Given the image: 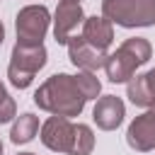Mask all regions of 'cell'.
<instances>
[{"label": "cell", "mask_w": 155, "mask_h": 155, "mask_svg": "<svg viewBox=\"0 0 155 155\" xmlns=\"http://www.w3.org/2000/svg\"><path fill=\"white\" fill-rule=\"evenodd\" d=\"M34 104L48 114H56V116H80L87 99L82 94V90L78 87L75 82V75H68V73H56L51 78H46L39 90L34 92Z\"/></svg>", "instance_id": "6da1fadb"}, {"label": "cell", "mask_w": 155, "mask_h": 155, "mask_svg": "<svg viewBox=\"0 0 155 155\" xmlns=\"http://www.w3.org/2000/svg\"><path fill=\"white\" fill-rule=\"evenodd\" d=\"M48 53L44 44H15L10 65H7V80L12 87L24 90L34 82V75L46 65Z\"/></svg>", "instance_id": "7a4b0ae2"}, {"label": "cell", "mask_w": 155, "mask_h": 155, "mask_svg": "<svg viewBox=\"0 0 155 155\" xmlns=\"http://www.w3.org/2000/svg\"><path fill=\"white\" fill-rule=\"evenodd\" d=\"M102 15L126 29L155 24V0H102Z\"/></svg>", "instance_id": "3957f363"}, {"label": "cell", "mask_w": 155, "mask_h": 155, "mask_svg": "<svg viewBox=\"0 0 155 155\" xmlns=\"http://www.w3.org/2000/svg\"><path fill=\"white\" fill-rule=\"evenodd\" d=\"M51 12L46 5H27L15 17L17 41L19 44H44V36L51 24Z\"/></svg>", "instance_id": "277c9868"}, {"label": "cell", "mask_w": 155, "mask_h": 155, "mask_svg": "<svg viewBox=\"0 0 155 155\" xmlns=\"http://www.w3.org/2000/svg\"><path fill=\"white\" fill-rule=\"evenodd\" d=\"M73 131H75V124H73L68 116H56V114H51V116L41 124L39 138H41V143H44L48 150H53V153H65V155H68L70 143H73Z\"/></svg>", "instance_id": "5b68a950"}, {"label": "cell", "mask_w": 155, "mask_h": 155, "mask_svg": "<svg viewBox=\"0 0 155 155\" xmlns=\"http://www.w3.org/2000/svg\"><path fill=\"white\" fill-rule=\"evenodd\" d=\"M65 46H68V58H70V63H73L78 70H92V73H97L99 68H104L107 51L87 44V41L82 39V34H80V36H70V41H68Z\"/></svg>", "instance_id": "8992f818"}, {"label": "cell", "mask_w": 155, "mask_h": 155, "mask_svg": "<svg viewBox=\"0 0 155 155\" xmlns=\"http://www.w3.org/2000/svg\"><path fill=\"white\" fill-rule=\"evenodd\" d=\"M85 22V12L80 7V2H65L61 0L56 12H53V39L58 44H68L73 31L78 29V24Z\"/></svg>", "instance_id": "52a82bcc"}, {"label": "cell", "mask_w": 155, "mask_h": 155, "mask_svg": "<svg viewBox=\"0 0 155 155\" xmlns=\"http://www.w3.org/2000/svg\"><path fill=\"white\" fill-rule=\"evenodd\" d=\"M124 116H126V104H124L121 97L104 94V97H99L94 102L92 121L97 124V128H102V131H116L124 124Z\"/></svg>", "instance_id": "ba28073f"}, {"label": "cell", "mask_w": 155, "mask_h": 155, "mask_svg": "<svg viewBox=\"0 0 155 155\" xmlns=\"http://www.w3.org/2000/svg\"><path fill=\"white\" fill-rule=\"evenodd\" d=\"M126 143L131 150L138 153H150L155 150V119L150 116V111L138 114L126 131Z\"/></svg>", "instance_id": "9c48e42d"}, {"label": "cell", "mask_w": 155, "mask_h": 155, "mask_svg": "<svg viewBox=\"0 0 155 155\" xmlns=\"http://www.w3.org/2000/svg\"><path fill=\"white\" fill-rule=\"evenodd\" d=\"M138 68H140V65L136 63V58H133L128 51H124L121 46H119L116 51L107 53L104 73H107L109 82H114V85H119V82H128V80L136 75V70H138Z\"/></svg>", "instance_id": "30bf717a"}, {"label": "cell", "mask_w": 155, "mask_h": 155, "mask_svg": "<svg viewBox=\"0 0 155 155\" xmlns=\"http://www.w3.org/2000/svg\"><path fill=\"white\" fill-rule=\"evenodd\" d=\"M82 39H85L87 44L107 51V48L111 46V41H114V24H111L104 15H102V17H97V15L85 17V22H82Z\"/></svg>", "instance_id": "8fae6325"}, {"label": "cell", "mask_w": 155, "mask_h": 155, "mask_svg": "<svg viewBox=\"0 0 155 155\" xmlns=\"http://www.w3.org/2000/svg\"><path fill=\"white\" fill-rule=\"evenodd\" d=\"M39 116L31 114V111H24L19 116H15L12 121V128H10V140L15 145H24L29 140H34V136L39 133Z\"/></svg>", "instance_id": "7c38bea8"}, {"label": "cell", "mask_w": 155, "mask_h": 155, "mask_svg": "<svg viewBox=\"0 0 155 155\" xmlns=\"http://www.w3.org/2000/svg\"><path fill=\"white\" fill-rule=\"evenodd\" d=\"M126 97H128L131 104H136V107H143V109L150 107V102L155 99V94H153V90H150V85H148L145 73L133 75V78L126 82Z\"/></svg>", "instance_id": "4fadbf2b"}, {"label": "cell", "mask_w": 155, "mask_h": 155, "mask_svg": "<svg viewBox=\"0 0 155 155\" xmlns=\"http://www.w3.org/2000/svg\"><path fill=\"white\" fill-rule=\"evenodd\" d=\"M94 150V133L87 124H75V131H73V143H70V150L68 155H90Z\"/></svg>", "instance_id": "5bb4252c"}, {"label": "cell", "mask_w": 155, "mask_h": 155, "mask_svg": "<svg viewBox=\"0 0 155 155\" xmlns=\"http://www.w3.org/2000/svg\"><path fill=\"white\" fill-rule=\"evenodd\" d=\"M121 48L128 51V53L136 58L138 65H145V63L153 58V46H150V41L143 39V36H131V39H126V41L121 44Z\"/></svg>", "instance_id": "9a60e30c"}, {"label": "cell", "mask_w": 155, "mask_h": 155, "mask_svg": "<svg viewBox=\"0 0 155 155\" xmlns=\"http://www.w3.org/2000/svg\"><path fill=\"white\" fill-rule=\"evenodd\" d=\"M75 82H78V87L82 90V94H85L87 102H90V99H97L99 92H102V82H99L97 73H92V70H78V73H75Z\"/></svg>", "instance_id": "2e32d148"}, {"label": "cell", "mask_w": 155, "mask_h": 155, "mask_svg": "<svg viewBox=\"0 0 155 155\" xmlns=\"http://www.w3.org/2000/svg\"><path fill=\"white\" fill-rule=\"evenodd\" d=\"M15 116H17V104L10 97V92L5 90V85L0 82V124L15 121Z\"/></svg>", "instance_id": "e0dca14e"}, {"label": "cell", "mask_w": 155, "mask_h": 155, "mask_svg": "<svg viewBox=\"0 0 155 155\" xmlns=\"http://www.w3.org/2000/svg\"><path fill=\"white\" fill-rule=\"evenodd\" d=\"M145 78H148V85H150V90H153V94H155V68H150V70L145 73Z\"/></svg>", "instance_id": "ac0fdd59"}, {"label": "cell", "mask_w": 155, "mask_h": 155, "mask_svg": "<svg viewBox=\"0 0 155 155\" xmlns=\"http://www.w3.org/2000/svg\"><path fill=\"white\" fill-rule=\"evenodd\" d=\"M2 41H5V27H2V22H0V46H2Z\"/></svg>", "instance_id": "d6986e66"}, {"label": "cell", "mask_w": 155, "mask_h": 155, "mask_svg": "<svg viewBox=\"0 0 155 155\" xmlns=\"http://www.w3.org/2000/svg\"><path fill=\"white\" fill-rule=\"evenodd\" d=\"M148 111H150V116H153V119H155V99H153V102H150V107H148Z\"/></svg>", "instance_id": "ffe728a7"}, {"label": "cell", "mask_w": 155, "mask_h": 155, "mask_svg": "<svg viewBox=\"0 0 155 155\" xmlns=\"http://www.w3.org/2000/svg\"><path fill=\"white\" fill-rule=\"evenodd\" d=\"M17 155H36V153H17Z\"/></svg>", "instance_id": "44dd1931"}, {"label": "cell", "mask_w": 155, "mask_h": 155, "mask_svg": "<svg viewBox=\"0 0 155 155\" xmlns=\"http://www.w3.org/2000/svg\"><path fill=\"white\" fill-rule=\"evenodd\" d=\"M65 2H80V0H65Z\"/></svg>", "instance_id": "7402d4cb"}, {"label": "cell", "mask_w": 155, "mask_h": 155, "mask_svg": "<svg viewBox=\"0 0 155 155\" xmlns=\"http://www.w3.org/2000/svg\"><path fill=\"white\" fill-rule=\"evenodd\" d=\"M0 155H2V140H0Z\"/></svg>", "instance_id": "603a6c76"}]
</instances>
